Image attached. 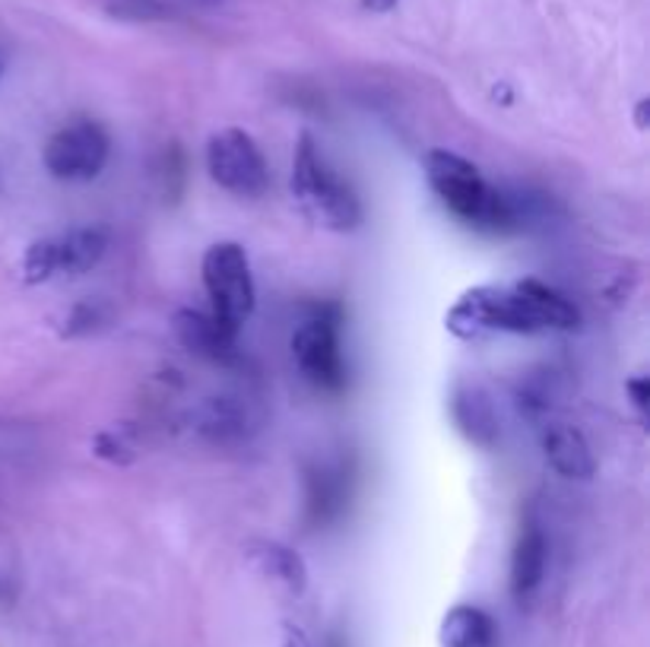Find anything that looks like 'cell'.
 Returning a JSON list of instances; mask_svg holds the SVG:
<instances>
[{"mask_svg": "<svg viewBox=\"0 0 650 647\" xmlns=\"http://www.w3.org/2000/svg\"><path fill=\"white\" fill-rule=\"evenodd\" d=\"M648 121H650V99H638V105H635V127H638V131H648Z\"/></svg>", "mask_w": 650, "mask_h": 647, "instance_id": "cell-22", "label": "cell"}, {"mask_svg": "<svg viewBox=\"0 0 650 647\" xmlns=\"http://www.w3.org/2000/svg\"><path fill=\"white\" fill-rule=\"evenodd\" d=\"M248 406L238 397H206L194 410V428L213 445H228L245 438L248 432Z\"/></svg>", "mask_w": 650, "mask_h": 647, "instance_id": "cell-13", "label": "cell"}, {"mask_svg": "<svg viewBox=\"0 0 650 647\" xmlns=\"http://www.w3.org/2000/svg\"><path fill=\"white\" fill-rule=\"evenodd\" d=\"M52 277H57V245L55 238H42V242H32L23 254V280L29 286H38V282H48Z\"/></svg>", "mask_w": 650, "mask_h": 647, "instance_id": "cell-18", "label": "cell"}, {"mask_svg": "<svg viewBox=\"0 0 650 647\" xmlns=\"http://www.w3.org/2000/svg\"><path fill=\"white\" fill-rule=\"evenodd\" d=\"M117 16H134V20H159L162 7L156 0H127V3H114Z\"/></svg>", "mask_w": 650, "mask_h": 647, "instance_id": "cell-20", "label": "cell"}, {"mask_svg": "<svg viewBox=\"0 0 650 647\" xmlns=\"http://www.w3.org/2000/svg\"><path fill=\"white\" fill-rule=\"evenodd\" d=\"M498 645V628L495 620L473 606V603H460L448 610V616L441 620V647H495Z\"/></svg>", "mask_w": 650, "mask_h": 647, "instance_id": "cell-15", "label": "cell"}, {"mask_svg": "<svg viewBox=\"0 0 650 647\" xmlns=\"http://www.w3.org/2000/svg\"><path fill=\"white\" fill-rule=\"evenodd\" d=\"M171 331L178 343L206 362H235L238 356V331L220 321L213 311L181 309L171 317Z\"/></svg>", "mask_w": 650, "mask_h": 647, "instance_id": "cell-8", "label": "cell"}, {"mask_svg": "<svg viewBox=\"0 0 650 647\" xmlns=\"http://www.w3.org/2000/svg\"><path fill=\"white\" fill-rule=\"evenodd\" d=\"M10 596H13V588L0 578V603H3V600H10Z\"/></svg>", "mask_w": 650, "mask_h": 647, "instance_id": "cell-24", "label": "cell"}, {"mask_svg": "<svg viewBox=\"0 0 650 647\" xmlns=\"http://www.w3.org/2000/svg\"><path fill=\"white\" fill-rule=\"evenodd\" d=\"M451 416L453 425L460 428V435L477 445V448H495L498 442V416L492 406V397L482 391L480 384H463L451 397Z\"/></svg>", "mask_w": 650, "mask_h": 647, "instance_id": "cell-9", "label": "cell"}, {"mask_svg": "<svg viewBox=\"0 0 650 647\" xmlns=\"http://www.w3.org/2000/svg\"><path fill=\"white\" fill-rule=\"evenodd\" d=\"M0 77H3V67H0Z\"/></svg>", "mask_w": 650, "mask_h": 647, "instance_id": "cell-25", "label": "cell"}, {"mask_svg": "<svg viewBox=\"0 0 650 647\" xmlns=\"http://www.w3.org/2000/svg\"><path fill=\"white\" fill-rule=\"evenodd\" d=\"M292 198L312 216L314 223L334 232H352L362 223V203L356 191L327 166V159L317 153L309 134L299 137L292 156Z\"/></svg>", "mask_w": 650, "mask_h": 647, "instance_id": "cell-3", "label": "cell"}, {"mask_svg": "<svg viewBox=\"0 0 650 647\" xmlns=\"http://www.w3.org/2000/svg\"><path fill=\"white\" fill-rule=\"evenodd\" d=\"M542 454H546V464L559 477L591 479L596 473L594 450H591L587 438L574 425H546V432H542Z\"/></svg>", "mask_w": 650, "mask_h": 647, "instance_id": "cell-10", "label": "cell"}, {"mask_svg": "<svg viewBox=\"0 0 650 647\" xmlns=\"http://www.w3.org/2000/svg\"><path fill=\"white\" fill-rule=\"evenodd\" d=\"M581 311L562 292L539 280H520L498 289L480 286L457 299L448 311L445 327L453 337L477 339L482 334H542V331H574Z\"/></svg>", "mask_w": 650, "mask_h": 647, "instance_id": "cell-1", "label": "cell"}, {"mask_svg": "<svg viewBox=\"0 0 650 647\" xmlns=\"http://www.w3.org/2000/svg\"><path fill=\"white\" fill-rule=\"evenodd\" d=\"M346 499H349V473L343 467H321L309 477V517L317 527L339 517Z\"/></svg>", "mask_w": 650, "mask_h": 647, "instance_id": "cell-16", "label": "cell"}, {"mask_svg": "<svg viewBox=\"0 0 650 647\" xmlns=\"http://www.w3.org/2000/svg\"><path fill=\"white\" fill-rule=\"evenodd\" d=\"M92 454L109 460V464H117V467H127L134 460V450L124 438H117V432H99L92 438Z\"/></svg>", "mask_w": 650, "mask_h": 647, "instance_id": "cell-19", "label": "cell"}, {"mask_svg": "<svg viewBox=\"0 0 650 647\" xmlns=\"http://www.w3.org/2000/svg\"><path fill=\"white\" fill-rule=\"evenodd\" d=\"M112 321V309L99 299H86V302H77L74 309L67 311L64 317V327H60V337H86L99 327H105Z\"/></svg>", "mask_w": 650, "mask_h": 647, "instance_id": "cell-17", "label": "cell"}, {"mask_svg": "<svg viewBox=\"0 0 650 647\" xmlns=\"http://www.w3.org/2000/svg\"><path fill=\"white\" fill-rule=\"evenodd\" d=\"M546 565H549V539L542 534V527L527 524L511 553V593L517 603L530 600L539 591L546 578Z\"/></svg>", "mask_w": 650, "mask_h": 647, "instance_id": "cell-11", "label": "cell"}, {"mask_svg": "<svg viewBox=\"0 0 650 647\" xmlns=\"http://www.w3.org/2000/svg\"><path fill=\"white\" fill-rule=\"evenodd\" d=\"M425 178L435 198L441 200L460 223L502 232L517 223V210L498 188H492L473 163L448 149H432L425 156Z\"/></svg>", "mask_w": 650, "mask_h": 647, "instance_id": "cell-2", "label": "cell"}, {"mask_svg": "<svg viewBox=\"0 0 650 647\" xmlns=\"http://www.w3.org/2000/svg\"><path fill=\"white\" fill-rule=\"evenodd\" d=\"M400 0H362V7H366L368 13H391Z\"/></svg>", "mask_w": 650, "mask_h": 647, "instance_id": "cell-23", "label": "cell"}, {"mask_svg": "<svg viewBox=\"0 0 650 647\" xmlns=\"http://www.w3.org/2000/svg\"><path fill=\"white\" fill-rule=\"evenodd\" d=\"M343 311L339 305H321L292 334V359L317 391L337 394L346 388V362L339 349Z\"/></svg>", "mask_w": 650, "mask_h": 647, "instance_id": "cell-5", "label": "cell"}, {"mask_svg": "<svg viewBox=\"0 0 650 647\" xmlns=\"http://www.w3.org/2000/svg\"><path fill=\"white\" fill-rule=\"evenodd\" d=\"M625 394L631 400V406L645 416L650 406V378L648 375H635V378H628L625 381Z\"/></svg>", "mask_w": 650, "mask_h": 647, "instance_id": "cell-21", "label": "cell"}, {"mask_svg": "<svg viewBox=\"0 0 650 647\" xmlns=\"http://www.w3.org/2000/svg\"><path fill=\"white\" fill-rule=\"evenodd\" d=\"M210 178L235 198H260L270 188V166L251 134L226 127L206 141Z\"/></svg>", "mask_w": 650, "mask_h": 647, "instance_id": "cell-6", "label": "cell"}, {"mask_svg": "<svg viewBox=\"0 0 650 647\" xmlns=\"http://www.w3.org/2000/svg\"><path fill=\"white\" fill-rule=\"evenodd\" d=\"M112 141L99 121H74L45 143V169L60 181H92L105 169Z\"/></svg>", "mask_w": 650, "mask_h": 647, "instance_id": "cell-7", "label": "cell"}, {"mask_svg": "<svg viewBox=\"0 0 650 647\" xmlns=\"http://www.w3.org/2000/svg\"><path fill=\"white\" fill-rule=\"evenodd\" d=\"M245 559L251 562L260 578L280 584L289 593H302L309 588V568L295 549L273 539H255L245 546Z\"/></svg>", "mask_w": 650, "mask_h": 647, "instance_id": "cell-12", "label": "cell"}, {"mask_svg": "<svg viewBox=\"0 0 650 647\" xmlns=\"http://www.w3.org/2000/svg\"><path fill=\"white\" fill-rule=\"evenodd\" d=\"M200 274L210 295V311L220 321H226L228 327L242 331V324L255 314L257 305L255 277L245 248L238 242H216L203 254Z\"/></svg>", "mask_w": 650, "mask_h": 647, "instance_id": "cell-4", "label": "cell"}, {"mask_svg": "<svg viewBox=\"0 0 650 647\" xmlns=\"http://www.w3.org/2000/svg\"><path fill=\"white\" fill-rule=\"evenodd\" d=\"M57 245V274L83 277L109 252V232L102 225H80L67 235L55 238Z\"/></svg>", "mask_w": 650, "mask_h": 647, "instance_id": "cell-14", "label": "cell"}]
</instances>
